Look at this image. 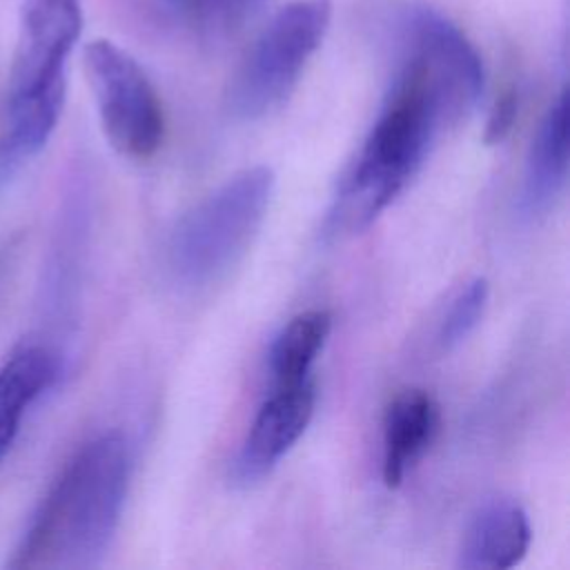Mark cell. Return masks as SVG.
I'll use <instances>...</instances> for the list:
<instances>
[{
	"label": "cell",
	"mask_w": 570,
	"mask_h": 570,
	"mask_svg": "<svg viewBox=\"0 0 570 570\" xmlns=\"http://www.w3.org/2000/svg\"><path fill=\"white\" fill-rule=\"evenodd\" d=\"M472 105L421 51L403 45L390 96L347 171L330 212L334 232L358 234L407 187L439 129Z\"/></svg>",
	"instance_id": "cell-1"
},
{
	"label": "cell",
	"mask_w": 570,
	"mask_h": 570,
	"mask_svg": "<svg viewBox=\"0 0 570 570\" xmlns=\"http://www.w3.org/2000/svg\"><path fill=\"white\" fill-rule=\"evenodd\" d=\"M129 468V445L120 432L85 443L42 499L11 566L85 570L100 563L122 514Z\"/></svg>",
	"instance_id": "cell-2"
},
{
	"label": "cell",
	"mask_w": 570,
	"mask_h": 570,
	"mask_svg": "<svg viewBox=\"0 0 570 570\" xmlns=\"http://www.w3.org/2000/svg\"><path fill=\"white\" fill-rule=\"evenodd\" d=\"M80 29V0H24L7 91V160L38 154L53 134Z\"/></svg>",
	"instance_id": "cell-3"
},
{
	"label": "cell",
	"mask_w": 570,
	"mask_h": 570,
	"mask_svg": "<svg viewBox=\"0 0 570 570\" xmlns=\"http://www.w3.org/2000/svg\"><path fill=\"white\" fill-rule=\"evenodd\" d=\"M274 171L247 167L185 212L167 238V267L187 287H205L245 256L256 238L272 196Z\"/></svg>",
	"instance_id": "cell-4"
},
{
	"label": "cell",
	"mask_w": 570,
	"mask_h": 570,
	"mask_svg": "<svg viewBox=\"0 0 570 570\" xmlns=\"http://www.w3.org/2000/svg\"><path fill=\"white\" fill-rule=\"evenodd\" d=\"M330 18L327 0H296L281 7L229 80L225 96L229 114L258 120L278 109L321 47Z\"/></svg>",
	"instance_id": "cell-5"
},
{
	"label": "cell",
	"mask_w": 570,
	"mask_h": 570,
	"mask_svg": "<svg viewBox=\"0 0 570 570\" xmlns=\"http://www.w3.org/2000/svg\"><path fill=\"white\" fill-rule=\"evenodd\" d=\"M85 71L109 145L134 160L151 158L165 136V116L140 65L100 38L85 47Z\"/></svg>",
	"instance_id": "cell-6"
},
{
	"label": "cell",
	"mask_w": 570,
	"mask_h": 570,
	"mask_svg": "<svg viewBox=\"0 0 570 570\" xmlns=\"http://www.w3.org/2000/svg\"><path fill=\"white\" fill-rule=\"evenodd\" d=\"M316 407V385L305 379L292 385H276L274 394L256 412L247 436L234 459L232 476L252 485L269 474L278 461L305 434Z\"/></svg>",
	"instance_id": "cell-7"
},
{
	"label": "cell",
	"mask_w": 570,
	"mask_h": 570,
	"mask_svg": "<svg viewBox=\"0 0 570 570\" xmlns=\"http://www.w3.org/2000/svg\"><path fill=\"white\" fill-rule=\"evenodd\" d=\"M532 539L525 510L512 499H490L472 514L459 548L465 570H508L528 552Z\"/></svg>",
	"instance_id": "cell-8"
},
{
	"label": "cell",
	"mask_w": 570,
	"mask_h": 570,
	"mask_svg": "<svg viewBox=\"0 0 570 570\" xmlns=\"http://www.w3.org/2000/svg\"><path fill=\"white\" fill-rule=\"evenodd\" d=\"M439 430V405L423 390L396 394L383 414V481L403 483L405 474L430 450Z\"/></svg>",
	"instance_id": "cell-9"
},
{
	"label": "cell",
	"mask_w": 570,
	"mask_h": 570,
	"mask_svg": "<svg viewBox=\"0 0 570 570\" xmlns=\"http://www.w3.org/2000/svg\"><path fill=\"white\" fill-rule=\"evenodd\" d=\"M568 158V91L561 89L537 127L528 151L523 174V205L528 212H543L557 200L566 187Z\"/></svg>",
	"instance_id": "cell-10"
},
{
	"label": "cell",
	"mask_w": 570,
	"mask_h": 570,
	"mask_svg": "<svg viewBox=\"0 0 570 570\" xmlns=\"http://www.w3.org/2000/svg\"><path fill=\"white\" fill-rule=\"evenodd\" d=\"M60 374V358L45 345L18 347L0 365V461L11 450L29 405L45 394Z\"/></svg>",
	"instance_id": "cell-11"
},
{
	"label": "cell",
	"mask_w": 570,
	"mask_h": 570,
	"mask_svg": "<svg viewBox=\"0 0 570 570\" xmlns=\"http://www.w3.org/2000/svg\"><path fill=\"white\" fill-rule=\"evenodd\" d=\"M332 330V314L307 309L296 314L269 347V372L276 385H292L309 379V367L323 350Z\"/></svg>",
	"instance_id": "cell-12"
},
{
	"label": "cell",
	"mask_w": 570,
	"mask_h": 570,
	"mask_svg": "<svg viewBox=\"0 0 570 570\" xmlns=\"http://www.w3.org/2000/svg\"><path fill=\"white\" fill-rule=\"evenodd\" d=\"M488 294L490 287L483 276H476L461 287V292L452 298L439 325L436 341L443 350L459 345L479 325L483 309L488 305Z\"/></svg>",
	"instance_id": "cell-13"
},
{
	"label": "cell",
	"mask_w": 570,
	"mask_h": 570,
	"mask_svg": "<svg viewBox=\"0 0 570 570\" xmlns=\"http://www.w3.org/2000/svg\"><path fill=\"white\" fill-rule=\"evenodd\" d=\"M174 11L200 24H216L234 18L249 0H163Z\"/></svg>",
	"instance_id": "cell-14"
},
{
	"label": "cell",
	"mask_w": 570,
	"mask_h": 570,
	"mask_svg": "<svg viewBox=\"0 0 570 570\" xmlns=\"http://www.w3.org/2000/svg\"><path fill=\"white\" fill-rule=\"evenodd\" d=\"M517 111H519V98H517L514 91H508L497 100L494 109L490 111L488 125H485V136L483 138H485L488 145H497L510 134V129L517 120Z\"/></svg>",
	"instance_id": "cell-15"
}]
</instances>
